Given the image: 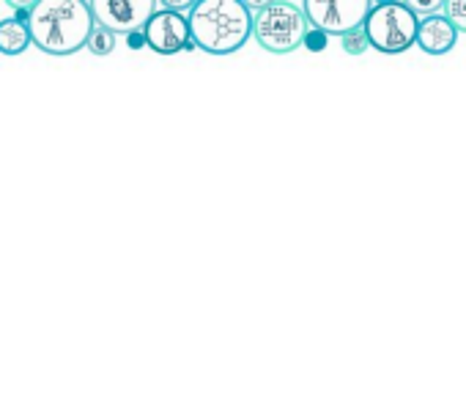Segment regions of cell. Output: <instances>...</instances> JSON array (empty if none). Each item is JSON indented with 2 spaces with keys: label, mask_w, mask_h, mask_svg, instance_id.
<instances>
[{
  "label": "cell",
  "mask_w": 466,
  "mask_h": 395,
  "mask_svg": "<svg viewBox=\"0 0 466 395\" xmlns=\"http://www.w3.org/2000/svg\"><path fill=\"white\" fill-rule=\"evenodd\" d=\"M94 56H110L116 50V34H110L107 28H99L94 25L91 36H88V45H86Z\"/></svg>",
  "instance_id": "30bf717a"
},
{
  "label": "cell",
  "mask_w": 466,
  "mask_h": 395,
  "mask_svg": "<svg viewBox=\"0 0 466 395\" xmlns=\"http://www.w3.org/2000/svg\"><path fill=\"white\" fill-rule=\"evenodd\" d=\"M31 47L28 25L17 23L15 17L0 20V53L4 56H20Z\"/></svg>",
  "instance_id": "9c48e42d"
},
{
  "label": "cell",
  "mask_w": 466,
  "mask_h": 395,
  "mask_svg": "<svg viewBox=\"0 0 466 395\" xmlns=\"http://www.w3.org/2000/svg\"><path fill=\"white\" fill-rule=\"evenodd\" d=\"M444 4H441V0H409V4H406V9L417 17V15H436L439 9H441Z\"/></svg>",
  "instance_id": "5bb4252c"
},
{
  "label": "cell",
  "mask_w": 466,
  "mask_h": 395,
  "mask_svg": "<svg viewBox=\"0 0 466 395\" xmlns=\"http://www.w3.org/2000/svg\"><path fill=\"white\" fill-rule=\"evenodd\" d=\"M444 9V17L447 23L461 34H466V0H447V4L441 6Z\"/></svg>",
  "instance_id": "8fae6325"
},
{
  "label": "cell",
  "mask_w": 466,
  "mask_h": 395,
  "mask_svg": "<svg viewBox=\"0 0 466 395\" xmlns=\"http://www.w3.org/2000/svg\"><path fill=\"white\" fill-rule=\"evenodd\" d=\"M91 9L83 0H39L31 6V45L50 56H75L88 45L94 31Z\"/></svg>",
  "instance_id": "6da1fadb"
},
{
  "label": "cell",
  "mask_w": 466,
  "mask_h": 395,
  "mask_svg": "<svg viewBox=\"0 0 466 395\" xmlns=\"http://www.w3.org/2000/svg\"><path fill=\"white\" fill-rule=\"evenodd\" d=\"M417 25L420 20L406 9V4H376L370 6L362 31L370 47L387 56H398L417 42Z\"/></svg>",
  "instance_id": "277c9868"
},
{
  "label": "cell",
  "mask_w": 466,
  "mask_h": 395,
  "mask_svg": "<svg viewBox=\"0 0 466 395\" xmlns=\"http://www.w3.org/2000/svg\"><path fill=\"white\" fill-rule=\"evenodd\" d=\"M327 45H329V36H327L324 31L310 28V25H308L305 39H302V47H308L310 53H324V50H327Z\"/></svg>",
  "instance_id": "4fadbf2b"
},
{
  "label": "cell",
  "mask_w": 466,
  "mask_h": 395,
  "mask_svg": "<svg viewBox=\"0 0 466 395\" xmlns=\"http://www.w3.org/2000/svg\"><path fill=\"white\" fill-rule=\"evenodd\" d=\"M187 25L192 45L208 56H230L253 39V15L242 0H200Z\"/></svg>",
  "instance_id": "7a4b0ae2"
},
{
  "label": "cell",
  "mask_w": 466,
  "mask_h": 395,
  "mask_svg": "<svg viewBox=\"0 0 466 395\" xmlns=\"http://www.w3.org/2000/svg\"><path fill=\"white\" fill-rule=\"evenodd\" d=\"M146 36V47H151L159 56H176L189 45V25L184 15L167 12V9H157L151 15V20L143 28Z\"/></svg>",
  "instance_id": "52a82bcc"
},
{
  "label": "cell",
  "mask_w": 466,
  "mask_h": 395,
  "mask_svg": "<svg viewBox=\"0 0 466 395\" xmlns=\"http://www.w3.org/2000/svg\"><path fill=\"white\" fill-rule=\"evenodd\" d=\"M15 20L23 23V25H28V20H31V6H15Z\"/></svg>",
  "instance_id": "2e32d148"
},
{
  "label": "cell",
  "mask_w": 466,
  "mask_h": 395,
  "mask_svg": "<svg viewBox=\"0 0 466 395\" xmlns=\"http://www.w3.org/2000/svg\"><path fill=\"white\" fill-rule=\"evenodd\" d=\"M127 47H129V50H143V47H146V36H143V31L127 34Z\"/></svg>",
  "instance_id": "9a60e30c"
},
{
  "label": "cell",
  "mask_w": 466,
  "mask_h": 395,
  "mask_svg": "<svg viewBox=\"0 0 466 395\" xmlns=\"http://www.w3.org/2000/svg\"><path fill=\"white\" fill-rule=\"evenodd\" d=\"M370 12L368 0H305L302 15L310 28L324 31L327 36H346L365 25Z\"/></svg>",
  "instance_id": "5b68a950"
},
{
  "label": "cell",
  "mask_w": 466,
  "mask_h": 395,
  "mask_svg": "<svg viewBox=\"0 0 466 395\" xmlns=\"http://www.w3.org/2000/svg\"><path fill=\"white\" fill-rule=\"evenodd\" d=\"M455 42H458V31L447 23L444 15H431L420 20L414 45H420L428 56H444L455 47Z\"/></svg>",
  "instance_id": "ba28073f"
},
{
  "label": "cell",
  "mask_w": 466,
  "mask_h": 395,
  "mask_svg": "<svg viewBox=\"0 0 466 395\" xmlns=\"http://www.w3.org/2000/svg\"><path fill=\"white\" fill-rule=\"evenodd\" d=\"M248 12L253 15V39L278 56L294 53L302 47L308 20L302 15V6L297 4H245Z\"/></svg>",
  "instance_id": "3957f363"
},
{
  "label": "cell",
  "mask_w": 466,
  "mask_h": 395,
  "mask_svg": "<svg viewBox=\"0 0 466 395\" xmlns=\"http://www.w3.org/2000/svg\"><path fill=\"white\" fill-rule=\"evenodd\" d=\"M343 39V50L349 53V56H362L370 45H368V36H365V31L362 28H357V31H349L346 36H340Z\"/></svg>",
  "instance_id": "7c38bea8"
},
{
  "label": "cell",
  "mask_w": 466,
  "mask_h": 395,
  "mask_svg": "<svg viewBox=\"0 0 466 395\" xmlns=\"http://www.w3.org/2000/svg\"><path fill=\"white\" fill-rule=\"evenodd\" d=\"M91 17L99 28L110 34H135L143 31L151 15L157 12L154 0H91Z\"/></svg>",
  "instance_id": "8992f818"
}]
</instances>
